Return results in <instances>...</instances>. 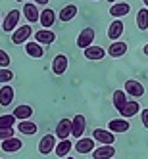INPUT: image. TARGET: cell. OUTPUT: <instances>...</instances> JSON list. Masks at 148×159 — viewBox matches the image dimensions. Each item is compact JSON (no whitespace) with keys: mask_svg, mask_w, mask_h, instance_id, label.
I'll return each mask as SVG.
<instances>
[{"mask_svg":"<svg viewBox=\"0 0 148 159\" xmlns=\"http://www.w3.org/2000/svg\"><path fill=\"white\" fill-rule=\"evenodd\" d=\"M56 136L60 140H67V136H71V121L69 119H62L56 127Z\"/></svg>","mask_w":148,"mask_h":159,"instance_id":"e0dca14e","label":"cell"},{"mask_svg":"<svg viewBox=\"0 0 148 159\" xmlns=\"http://www.w3.org/2000/svg\"><path fill=\"white\" fill-rule=\"evenodd\" d=\"M116 155V148L112 144H102L100 148L93 150V159H113Z\"/></svg>","mask_w":148,"mask_h":159,"instance_id":"5b68a950","label":"cell"},{"mask_svg":"<svg viewBox=\"0 0 148 159\" xmlns=\"http://www.w3.org/2000/svg\"><path fill=\"white\" fill-rule=\"evenodd\" d=\"M75 16H77V6H75V4H67V6H64V8L60 10L58 19L64 21V23H67V21H71Z\"/></svg>","mask_w":148,"mask_h":159,"instance_id":"cb8c5ba5","label":"cell"},{"mask_svg":"<svg viewBox=\"0 0 148 159\" xmlns=\"http://www.w3.org/2000/svg\"><path fill=\"white\" fill-rule=\"evenodd\" d=\"M25 52H27V56H31V58H42L44 56V48H42V44H39L37 40H29V42H25Z\"/></svg>","mask_w":148,"mask_h":159,"instance_id":"44dd1931","label":"cell"},{"mask_svg":"<svg viewBox=\"0 0 148 159\" xmlns=\"http://www.w3.org/2000/svg\"><path fill=\"white\" fill-rule=\"evenodd\" d=\"M136 27H139V31L148 29V8H141L136 12Z\"/></svg>","mask_w":148,"mask_h":159,"instance_id":"4316f807","label":"cell"},{"mask_svg":"<svg viewBox=\"0 0 148 159\" xmlns=\"http://www.w3.org/2000/svg\"><path fill=\"white\" fill-rule=\"evenodd\" d=\"M127 92H123V90H116V92H113V106H116V109L119 111L125 104H127Z\"/></svg>","mask_w":148,"mask_h":159,"instance_id":"f1b7e54d","label":"cell"},{"mask_svg":"<svg viewBox=\"0 0 148 159\" xmlns=\"http://www.w3.org/2000/svg\"><path fill=\"white\" fill-rule=\"evenodd\" d=\"M8 138H14V129H0V140H8Z\"/></svg>","mask_w":148,"mask_h":159,"instance_id":"d6a6232c","label":"cell"},{"mask_svg":"<svg viewBox=\"0 0 148 159\" xmlns=\"http://www.w3.org/2000/svg\"><path fill=\"white\" fill-rule=\"evenodd\" d=\"M129 129H131V123L125 119V117H121V119H113V121L108 123V130H112L113 134H117V132H127Z\"/></svg>","mask_w":148,"mask_h":159,"instance_id":"30bf717a","label":"cell"},{"mask_svg":"<svg viewBox=\"0 0 148 159\" xmlns=\"http://www.w3.org/2000/svg\"><path fill=\"white\" fill-rule=\"evenodd\" d=\"M16 117L14 115H0V129H14Z\"/></svg>","mask_w":148,"mask_h":159,"instance_id":"f546056e","label":"cell"},{"mask_svg":"<svg viewBox=\"0 0 148 159\" xmlns=\"http://www.w3.org/2000/svg\"><path fill=\"white\" fill-rule=\"evenodd\" d=\"M21 146H23V142L14 136V138H8V140L2 142V152H6V153H16V152L21 150Z\"/></svg>","mask_w":148,"mask_h":159,"instance_id":"603a6c76","label":"cell"},{"mask_svg":"<svg viewBox=\"0 0 148 159\" xmlns=\"http://www.w3.org/2000/svg\"><path fill=\"white\" fill-rule=\"evenodd\" d=\"M85 127H87V121L83 115H75L71 119V136H75V138H81L83 132H85Z\"/></svg>","mask_w":148,"mask_h":159,"instance_id":"ba28073f","label":"cell"},{"mask_svg":"<svg viewBox=\"0 0 148 159\" xmlns=\"http://www.w3.org/2000/svg\"><path fill=\"white\" fill-rule=\"evenodd\" d=\"M10 61H12V60H10V54H8L6 50L0 48V67H8Z\"/></svg>","mask_w":148,"mask_h":159,"instance_id":"1f68e13d","label":"cell"},{"mask_svg":"<svg viewBox=\"0 0 148 159\" xmlns=\"http://www.w3.org/2000/svg\"><path fill=\"white\" fill-rule=\"evenodd\" d=\"M125 92L135 96V98H142L144 96V86L139 81H135V79H129V81L125 83Z\"/></svg>","mask_w":148,"mask_h":159,"instance_id":"9c48e42d","label":"cell"},{"mask_svg":"<svg viewBox=\"0 0 148 159\" xmlns=\"http://www.w3.org/2000/svg\"><path fill=\"white\" fill-rule=\"evenodd\" d=\"M104 56H106V50L102 46H88V48H85V58L87 60L100 61V60H104Z\"/></svg>","mask_w":148,"mask_h":159,"instance_id":"ac0fdd59","label":"cell"},{"mask_svg":"<svg viewBox=\"0 0 148 159\" xmlns=\"http://www.w3.org/2000/svg\"><path fill=\"white\" fill-rule=\"evenodd\" d=\"M19 17H21V14L17 12V10H10L8 16H6V17H4V21H2V29H4L6 33H14V31L17 29Z\"/></svg>","mask_w":148,"mask_h":159,"instance_id":"6da1fadb","label":"cell"},{"mask_svg":"<svg viewBox=\"0 0 148 159\" xmlns=\"http://www.w3.org/2000/svg\"><path fill=\"white\" fill-rule=\"evenodd\" d=\"M75 150H77V153H93L94 138L93 136H90V138H79L77 144H75Z\"/></svg>","mask_w":148,"mask_h":159,"instance_id":"9a60e30c","label":"cell"},{"mask_svg":"<svg viewBox=\"0 0 148 159\" xmlns=\"http://www.w3.org/2000/svg\"><path fill=\"white\" fill-rule=\"evenodd\" d=\"M94 29H90V27H87V29H83L81 33H79V37H77V46L79 48H88V46H93V40H94Z\"/></svg>","mask_w":148,"mask_h":159,"instance_id":"3957f363","label":"cell"},{"mask_svg":"<svg viewBox=\"0 0 148 159\" xmlns=\"http://www.w3.org/2000/svg\"><path fill=\"white\" fill-rule=\"evenodd\" d=\"M71 148H73L71 140H60V144H56L54 152H56V155H58V157H65L67 153L71 152Z\"/></svg>","mask_w":148,"mask_h":159,"instance_id":"83f0119b","label":"cell"},{"mask_svg":"<svg viewBox=\"0 0 148 159\" xmlns=\"http://www.w3.org/2000/svg\"><path fill=\"white\" fill-rule=\"evenodd\" d=\"M31 33H33L31 25H21V27H17L12 33V42L14 44H23V42H27L29 37H31Z\"/></svg>","mask_w":148,"mask_h":159,"instance_id":"277c9868","label":"cell"},{"mask_svg":"<svg viewBox=\"0 0 148 159\" xmlns=\"http://www.w3.org/2000/svg\"><path fill=\"white\" fill-rule=\"evenodd\" d=\"M141 121H142V125L148 129V109H142L141 111Z\"/></svg>","mask_w":148,"mask_h":159,"instance_id":"836d02e7","label":"cell"},{"mask_svg":"<svg viewBox=\"0 0 148 159\" xmlns=\"http://www.w3.org/2000/svg\"><path fill=\"white\" fill-rule=\"evenodd\" d=\"M35 40L42 46H50V44L56 40V35L54 31H48V29H42V31H37L35 33Z\"/></svg>","mask_w":148,"mask_h":159,"instance_id":"7c38bea8","label":"cell"},{"mask_svg":"<svg viewBox=\"0 0 148 159\" xmlns=\"http://www.w3.org/2000/svg\"><path fill=\"white\" fill-rule=\"evenodd\" d=\"M56 138H58L56 134H44L42 138H41V142H39V153L48 155L56 148Z\"/></svg>","mask_w":148,"mask_h":159,"instance_id":"7a4b0ae2","label":"cell"},{"mask_svg":"<svg viewBox=\"0 0 148 159\" xmlns=\"http://www.w3.org/2000/svg\"><path fill=\"white\" fill-rule=\"evenodd\" d=\"M129 10H131V6L127 2H113L110 8V16H113L116 19H121L129 14Z\"/></svg>","mask_w":148,"mask_h":159,"instance_id":"8fae6325","label":"cell"},{"mask_svg":"<svg viewBox=\"0 0 148 159\" xmlns=\"http://www.w3.org/2000/svg\"><path fill=\"white\" fill-rule=\"evenodd\" d=\"M139 109H141V106H139V102H135V100H131V102H127L121 109H119V113H121V117H125V119H129V117H135L136 113H139Z\"/></svg>","mask_w":148,"mask_h":159,"instance_id":"7402d4cb","label":"cell"},{"mask_svg":"<svg viewBox=\"0 0 148 159\" xmlns=\"http://www.w3.org/2000/svg\"><path fill=\"white\" fill-rule=\"evenodd\" d=\"M123 31H125L123 21L121 19H113L110 23V27H108V31H106V35H108L110 40H119V37L123 35Z\"/></svg>","mask_w":148,"mask_h":159,"instance_id":"8992f818","label":"cell"},{"mask_svg":"<svg viewBox=\"0 0 148 159\" xmlns=\"http://www.w3.org/2000/svg\"><path fill=\"white\" fill-rule=\"evenodd\" d=\"M12 115H14L17 121H27V119H31V115H33V107H31V106H27V104L17 106V107L14 109Z\"/></svg>","mask_w":148,"mask_h":159,"instance_id":"d4e9b609","label":"cell"},{"mask_svg":"<svg viewBox=\"0 0 148 159\" xmlns=\"http://www.w3.org/2000/svg\"><path fill=\"white\" fill-rule=\"evenodd\" d=\"M16 2H23V0H16Z\"/></svg>","mask_w":148,"mask_h":159,"instance_id":"f35d334b","label":"cell"},{"mask_svg":"<svg viewBox=\"0 0 148 159\" xmlns=\"http://www.w3.org/2000/svg\"><path fill=\"white\" fill-rule=\"evenodd\" d=\"M35 4H41V6H46L48 4V0H33Z\"/></svg>","mask_w":148,"mask_h":159,"instance_id":"e575fe53","label":"cell"},{"mask_svg":"<svg viewBox=\"0 0 148 159\" xmlns=\"http://www.w3.org/2000/svg\"><path fill=\"white\" fill-rule=\"evenodd\" d=\"M142 2H144V6H146V8H148V0H142Z\"/></svg>","mask_w":148,"mask_h":159,"instance_id":"8d00e7d4","label":"cell"},{"mask_svg":"<svg viewBox=\"0 0 148 159\" xmlns=\"http://www.w3.org/2000/svg\"><path fill=\"white\" fill-rule=\"evenodd\" d=\"M14 88L10 86V84H4L2 88H0V106L2 107H8V106H12V102H14Z\"/></svg>","mask_w":148,"mask_h":159,"instance_id":"4fadbf2b","label":"cell"},{"mask_svg":"<svg viewBox=\"0 0 148 159\" xmlns=\"http://www.w3.org/2000/svg\"><path fill=\"white\" fill-rule=\"evenodd\" d=\"M14 79V71H10L8 67H0V83H10Z\"/></svg>","mask_w":148,"mask_h":159,"instance_id":"4dcf8cb0","label":"cell"},{"mask_svg":"<svg viewBox=\"0 0 148 159\" xmlns=\"http://www.w3.org/2000/svg\"><path fill=\"white\" fill-rule=\"evenodd\" d=\"M108 2H116V0H108Z\"/></svg>","mask_w":148,"mask_h":159,"instance_id":"74e56055","label":"cell"},{"mask_svg":"<svg viewBox=\"0 0 148 159\" xmlns=\"http://www.w3.org/2000/svg\"><path fill=\"white\" fill-rule=\"evenodd\" d=\"M54 21H56V12L50 10V8H44L41 12V19H39V23L42 25V29H50L54 25Z\"/></svg>","mask_w":148,"mask_h":159,"instance_id":"5bb4252c","label":"cell"},{"mask_svg":"<svg viewBox=\"0 0 148 159\" xmlns=\"http://www.w3.org/2000/svg\"><path fill=\"white\" fill-rule=\"evenodd\" d=\"M52 71H54V75H64L67 71V58H65L64 54H58L54 58V61H52Z\"/></svg>","mask_w":148,"mask_h":159,"instance_id":"d6986e66","label":"cell"},{"mask_svg":"<svg viewBox=\"0 0 148 159\" xmlns=\"http://www.w3.org/2000/svg\"><path fill=\"white\" fill-rule=\"evenodd\" d=\"M125 52H127V44L121 40H113L108 46V56H112V58H121V56H125Z\"/></svg>","mask_w":148,"mask_h":159,"instance_id":"2e32d148","label":"cell"},{"mask_svg":"<svg viewBox=\"0 0 148 159\" xmlns=\"http://www.w3.org/2000/svg\"><path fill=\"white\" fill-rule=\"evenodd\" d=\"M93 138L102 142V144H113L116 142V134L112 130H106V129H94L93 130Z\"/></svg>","mask_w":148,"mask_h":159,"instance_id":"52a82bcc","label":"cell"},{"mask_svg":"<svg viewBox=\"0 0 148 159\" xmlns=\"http://www.w3.org/2000/svg\"><path fill=\"white\" fill-rule=\"evenodd\" d=\"M142 52H144V56H148V44H144V46H142Z\"/></svg>","mask_w":148,"mask_h":159,"instance_id":"d590c367","label":"cell"},{"mask_svg":"<svg viewBox=\"0 0 148 159\" xmlns=\"http://www.w3.org/2000/svg\"><path fill=\"white\" fill-rule=\"evenodd\" d=\"M23 16L27 17V21L33 25V23H37V21L41 19V12L37 10V6L35 4H31V2H27L25 6H23Z\"/></svg>","mask_w":148,"mask_h":159,"instance_id":"ffe728a7","label":"cell"},{"mask_svg":"<svg viewBox=\"0 0 148 159\" xmlns=\"http://www.w3.org/2000/svg\"><path fill=\"white\" fill-rule=\"evenodd\" d=\"M17 130L21 134H35L39 130V127H37V123H33L31 119H27V121H19L17 123Z\"/></svg>","mask_w":148,"mask_h":159,"instance_id":"484cf974","label":"cell"}]
</instances>
